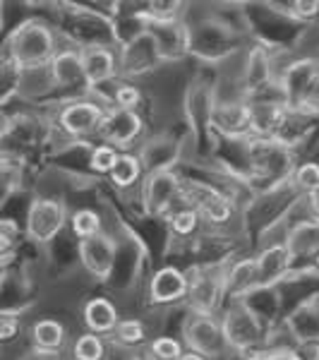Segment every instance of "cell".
Listing matches in <instances>:
<instances>
[{
	"mask_svg": "<svg viewBox=\"0 0 319 360\" xmlns=\"http://www.w3.org/2000/svg\"><path fill=\"white\" fill-rule=\"evenodd\" d=\"M226 281V293L230 295H242L250 288H257V276H254V257L237 262L230 271H223Z\"/></svg>",
	"mask_w": 319,
	"mask_h": 360,
	"instance_id": "cell-24",
	"label": "cell"
},
{
	"mask_svg": "<svg viewBox=\"0 0 319 360\" xmlns=\"http://www.w3.org/2000/svg\"><path fill=\"white\" fill-rule=\"evenodd\" d=\"M319 75V65L315 60H298L293 65H288L281 75V91H283V103L291 111L300 103V98L305 96V91L310 89L312 79Z\"/></svg>",
	"mask_w": 319,
	"mask_h": 360,
	"instance_id": "cell-16",
	"label": "cell"
},
{
	"mask_svg": "<svg viewBox=\"0 0 319 360\" xmlns=\"http://www.w3.org/2000/svg\"><path fill=\"white\" fill-rule=\"evenodd\" d=\"M291 108L276 98H259L250 103V135L254 139H276L288 123Z\"/></svg>",
	"mask_w": 319,
	"mask_h": 360,
	"instance_id": "cell-12",
	"label": "cell"
},
{
	"mask_svg": "<svg viewBox=\"0 0 319 360\" xmlns=\"http://www.w3.org/2000/svg\"><path fill=\"white\" fill-rule=\"evenodd\" d=\"M274 68H271V56L264 46H252L250 53L245 58V68H242V89L247 94H259L264 86H269Z\"/></svg>",
	"mask_w": 319,
	"mask_h": 360,
	"instance_id": "cell-19",
	"label": "cell"
},
{
	"mask_svg": "<svg viewBox=\"0 0 319 360\" xmlns=\"http://www.w3.org/2000/svg\"><path fill=\"white\" fill-rule=\"evenodd\" d=\"M130 360H147V358H139V356H137V358H130Z\"/></svg>",
	"mask_w": 319,
	"mask_h": 360,
	"instance_id": "cell-40",
	"label": "cell"
},
{
	"mask_svg": "<svg viewBox=\"0 0 319 360\" xmlns=\"http://www.w3.org/2000/svg\"><path fill=\"white\" fill-rule=\"evenodd\" d=\"M188 298V274L178 266H161L149 281V300L154 305H176Z\"/></svg>",
	"mask_w": 319,
	"mask_h": 360,
	"instance_id": "cell-14",
	"label": "cell"
},
{
	"mask_svg": "<svg viewBox=\"0 0 319 360\" xmlns=\"http://www.w3.org/2000/svg\"><path fill=\"white\" fill-rule=\"evenodd\" d=\"M25 360H60L58 353H41V351H32Z\"/></svg>",
	"mask_w": 319,
	"mask_h": 360,
	"instance_id": "cell-37",
	"label": "cell"
},
{
	"mask_svg": "<svg viewBox=\"0 0 319 360\" xmlns=\"http://www.w3.org/2000/svg\"><path fill=\"white\" fill-rule=\"evenodd\" d=\"M113 108H123V111H137V106L142 103V89L130 82L118 84L113 89Z\"/></svg>",
	"mask_w": 319,
	"mask_h": 360,
	"instance_id": "cell-32",
	"label": "cell"
},
{
	"mask_svg": "<svg viewBox=\"0 0 319 360\" xmlns=\"http://www.w3.org/2000/svg\"><path fill=\"white\" fill-rule=\"evenodd\" d=\"M211 123L219 132L228 137L250 135V103L226 101L211 111Z\"/></svg>",
	"mask_w": 319,
	"mask_h": 360,
	"instance_id": "cell-18",
	"label": "cell"
},
{
	"mask_svg": "<svg viewBox=\"0 0 319 360\" xmlns=\"http://www.w3.org/2000/svg\"><path fill=\"white\" fill-rule=\"evenodd\" d=\"M67 221V209L60 200L37 197L27 212V236L34 243H51Z\"/></svg>",
	"mask_w": 319,
	"mask_h": 360,
	"instance_id": "cell-4",
	"label": "cell"
},
{
	"mask_svg": "<svg viewBox=\"0 0 319 360\" xmlns=\"http://www.w3.org/2000/svg\"><path fill=\"white\" fill-rule=\"evenodd\" d=\"M106 358V339L96 334H79L72 344V360H103Z\"/></svg>",
	"mask_w": 319,
	"mask_h": 360,
	"instance_id": "cell-26",
	"label": "cell"
},
{
	"mask_svg": "<svg viewBox=\"0 0 319 360\" xmlns=\"http://www.w3.org/2000/svg\"><path fill=\"white\" fill-rule=\"evenodd\" d=\"M291 180L298 193H312L315 188H319V164L317 161H303L291 171Z\"/></svg>",
	"mask_w": 319,
	"mask_h": 360,
	"instance_id": "cell-30",
	"label": "cell"
},
{
	"mask_svg": "<svg viewBox=\"0 0 319 360\" xmlns=\"http://www.w3.org/2000/svg\"><path fill=\"white\" fill-rule=\"evenodd\" d=\"M307 209H310V217H312V224L319 226V188H315L312 193H307Z\"/></svg>",
	"mask_w": 319,
	"mask_h": 360,
	"instance_id": "cell-36",
	"label": "cell"
},
{
	"mask_svg": "<svg viewBox=\"0 0 319 360\" xmlns=\"http://www.w3.org/2000/svg\"><path fill=\"white\" fill-rule=\"evenodd\" d=\"M70 229L72 233L79 238V240H86V238H94L98 233H103V224H101V214L94 212V209H77V212L70 217Z\"/></svg>",
	"mask_w": 319,
	"mask_h": 360,
	"instance_id": "cell-25",
	"label": "cell"
},
{
	"mask_svg": "<svg viewBox=\"0 0 319 360\" xmlns=\"http://www.w3.org/2000/svg\"><path fill=\"white\" fill-rule=\"evenodd\" d=\"M144 132V120L137 111H123V108H111L106 111L98 127V137L103 144H111L118 152H125L127 147L137 142Z\"/></svg>",
	"mask_w": 319,
	"mask_h": 360,
	"instance_id": "cell-7",
	"label": "cell"
},
{
	"mask_svg": "<svg viewBox=\"0 0 319 360\" xmlns=\"http://www.w3.org/2000/svg\"><path fill=\"white\" fill-rule=\"evenodd\" d=\"M56 53V37L44 22H25V25H20L13 32L8 44V60L20 72L51 65Z\"/></svg>",
	"mask_w": 319,
	"mask_h": 360,
	"instance_id": "cell-1",
	"label": "cell"
},
{
	"mask_svg": "<svg viewBox=\"0 0 319 360\" xmlns=\"http://www.w3.org/2000/svg\"><path fill=\"white\" fill-rule=\"evenodd\" d=\"M200 214H197V209L193 207H181V209H176V212H171L168 214V224H171V231L176 236H181V238H190L195 233L197 229H200Z\"/></svg>",
	"mask_w": 319,
	"mask_h": 360,
	"instance_id": "cell-28",
	"label": "cell"
},
{
	"mask_svg": "<svg viewBox=\"0 0 319 360\" xmlns=\"http://www.w3.org/2000/svg\"><path fill=\"white\" fill-rule=\"evenodd\" d=\"M22 332V322L17 315H10V312H0V344H8V341H15Z\"/></svg>",
	"mask_w": 319,
	"mask_h": 360,
	"instance_id": "cell-34",
	"label": "cell"
},
{
	"mask_svg": "<svg viewBox=\"0 0 319 360\" xmlns=\"http://www.w3.org/2000/svg\"><path fill=\"white\" fill-rule=\"evenodd\" d=\"M295 113L303 115H319V75L312 79L310 89L305 91V96L300 98V103L295 106Z\"/></svg>",
	"mask_w": 319,
	"mask_h": 360,
	"instance_id": "cell-33",
	"label": "cell"
},
{
	"mask_svg": "<svg viewBox=\"0 0 319 360\" xmlns=\"http://www.w3.org/2000/svg\"><path fill=\"white\" fill-rule=\"evenodd\" d=\"M295 20H315L319 15V3H307V0H300V3H291L288 8Z\"/></svg>",
	"mask_w": 319,
	"mask_h": 360,
	"instance_id": "cell-35",
	"label": "cell"
},
{
	"mask_svg": "<svg viewBox=\"0 0 319 360\" xmlns=\"http://www.w3.org/2000/svg\"><path fill=\"white\" fill-rule=\"evenodd\" d=\"M183 195L190 200L188 207L197 209L200 219H204L207 224L223 226L233 217V205H230V200L221 190L211 188V185H200V183L183 185Z\"/></svg>",
	"mask_w": 319,
	"mask_h": 360,
	"instance_id": "cell-8",
	"label": "cell"
},
{
	"mask_svg": "<svg viewBox=\"0 0 319 360\" xmlns=\"http://www.w3.org/2000/svg\"><path fill=\"white\" fill-rule=\"evenodd\" d=\"M10 248H13V236H8V233L0 231V255H5Z\"/></svg>",
	"mask_w": 319,
	"mask_h": 360,
	"instance_id": "cell-38",
	"label": "cell"
},
{
	"mask_svg": "<svg viewBox=\"0 0 319 360\" xmlns=\"http://www.w3.org/2000/svg\"><path fill=\"white\" fill-rule=\"evenodd\" d=\"M79 63H82V77L86 86H101L115 79L120 68V58L111 46L91 44L79 51Z\"/></svg>",
	"mask_w": 319,
	"mask_h": 360,
	"instance_id": "cell-11",
	"label": "cell"
},
{
	"mask_svg": "<svg viewBox=\"0 0 319 360\" xmlns=\"http://www.w3.org/2000/svg\"><path fill=\"white\" fill-rule=\"evenodd\" d=\"M82 322L89 334H96L106 339V336H111L115 332V327H118V322H120L118 307H115L113 300L103 298V295L89 298L82 307Z\"/></svg>",
	"mask_w": 319,
	"mask_h": 360,
	"instance_id": "cell-17",
	"label": "cell"
},
{
	"mask_svg": "<svg viewBox=\"0 0 319 360\" xmlns=\"http://www.w3.org/2000/svg\"><path fill=\"white\" fill-rule=\"evenodd\" d=\"M183 353V341L176 336H156L149 341V358L152 360H181Z\"/></svg>",
	"mask_w": 319,
	"mask_h": 360,
	"instance_id": "cell-29",
	"label": "cell"
},
{
	"mask_svg": "<svg viewBox=\"0 0 319 360\" xmlns=\"http://www.w3.org/2000/svg\"><path fill=\"white\" fill-rule=\"evenodd\" d=\"M79 257L84 269L98 281H106L115 264V243L108 233H98L94 238L79 240Z\"/></svg>",
	"mask_w": 319,
	"mask_h": 360,
	"instance_id": "cell-13",
	"label": "cell"
},
{
	"mask_svg": "<svg viewBox=\"0 0 319 360\" xmlns=\"http://www.w3.org/2000/svg\"><path fill=\"white\" fill-rule=\"evenodd\" d=\"M164 58H161L159 49H156L154 39L149 37L147 32H139L135 39H130V44H127V56L123 60L125 65V72L130 70V72H147L149 68H156V63H161Z\"/></svg>",
	"mask_w": 319,
	"mask_h": 360,
	"instance_id": "cell-20",
	"label": "cell"
},
{
	"mask_svg": "<svg viewBox=\"0 0 319 360\" xmlns=\"http://www.w3.org/2000/svg\"><path fill=\"white\" fill-rule=\"evenodd\" d=\"M226 293L223 271L209 269V266H197L188 274V300L195 307L197 315H211L219 310Z\"/></svg>",
	"mask_w": 319,
	"mask_h": 360,
	"instance_id": "cell-5",
	"label": "cell"
},
{
	"mask_svg": "<svg viewBox=\"0 0 319 360\" xmlns=\"http://www.w3.org/2000/svg\"><path fill=\"white\" fill-rule=\"evenodd\" d=\"M183 193V183L171 168H156L142 185V205L149 217H164Z\"/></svg>",
	"mask_w": 319,
	"mask_h": 360,
	"instance_id": "cell-6",
	"label": "cell"
},
{
	"mask_svg": "<svg viewBox=\"0 0 319 360\" xmlns=\"http://www.w3.org/2000/svg\"><path fill=\"white\" fill-rule=\"evenodd\" d=\"M29 339H32L34 351L41 353H60L65 346V327L53 317H41L32 324L29 329Z\"/></svg>",
	"mask_w": 319,
	"mask_h": 360,
	"instance_id": "cell-21",
	"label": "cell"
},
{
	"mask_svg": "<svg viewBox=\"0 0 319 360\" xmlns=\"http://www.w3.org/2000/svg\"><path fill=\"white\" fill-rule=\"evenodd\" d=\"M113 336H115V341H118L120 346L135 348V346L147 344L149 332H147V324H144L142 319L130 317V319H120Z\"/></svg>",
	"mask_w": 319,
	"mask_h": 360,
	"instance_id": "cell-27",
	"label": "cell"
},
{
	"mask_svg": "<svg viewBox=\"0 0 319 360\" xmlns=\"http://www.w3.org/2000/svg\"><path fill=\"white\" fill-rule=\"evenodd\" d=\"M317 266H319V252H317Z\"/></svg>",
	"mask_w": 319,
	"mask_h": 360,
	"instance_id": "cell-41",
	"label": "cell"
},
{
	"mask_svg": "<svg viewBox=\"0 0 319 360\" xmlns=\"http://www.w3.org/2000/svg\"><path fill=\"white\" fill-rule=\"evenodd\" d=\"M142 161H139V156L130 154V152H120L118 161H115V168L111 171V183L115 188L120 190H130L135 188L139 183V178H142Z\"/></svg>",
	"mask_w": 319,
	"mask_h": 360,
	"instance_id": "cell-23",
	"label": "cell"
},
{
	"mask_svg": "<svg viewBox=\"0 0 319 360\" xmlns=\"http://www.w3.org/2000/svg\"><path fill=\"white\" fill-rule=\"evenodd\" d=\"M51 82L56 86H77L84 82L82 63H79V51H58L51 60Z\"/></svg>",
	"mask_w": 319,
	"mask_h": 360,
	"instance_id": "cell-22",
	"label": "cell"
},
{
	"mask_svg": "<svg viewBox=\"0 0 319 360\" xmlns=\"http://www.w3.org/2000/svg\"><path fill=\"white\" fill-rule=\"evenodd\" d=\"M185 341H188L190 351L200 353L204 358L221 356L226 351V341L221 332V322H216L211 315H193L185 324Z\"/></svg>",
	"mask_w": 319,
	"mask_h": 360,
	"instance_id": "cell-10",
	"label": "cell"
},
{
	"mask_svg": "<svg viewBox=\"0 0 319 360\" xmlns=\"http://www.w3.org/2000/svg\"><path fill=\"white\" fill-rule=\"evenodd\" d=\"M221 332L226 348H233L237 353H247L254 346L262 344L264 324L250 305L237 300V303H233L226 310L221 319Z\"/></svg>",
	"mask_w": 319,
	"mask_h": 360,
	"instance_id": "cell-2",
	"label": "cell"
},
{
	"mask_svg": "<svg viewBox=\"0 0 319 360\" xmlns=\"http://www.w3.org/2000/svg\"><path fill=\"white\" fill-rule=\"evenodd\" d=\"M181 360H209V358L200 356V353H195V351H185L183 356H181Z\"/></svg>",
	"mask_w": 319,
	"mask_h": 360,
	"instance_id": "cell-39",
	"label": "cell"
},
{
	"mask_svg": "<svg viewBox=\"0 0 319 360\" xmlns=\"http://www.w3.org/2000/svg\"><path fill=\"white\" fill-rule=\"evenodd\" d=\"M108 108H103L101 103L94 98H74L67 101L58 113V125L72 139H86L91 135H98V127L106 115Z\"/></svg>",
	"mask_w": 319,
	"mask_h": 360,
	"instance_id": "cell-3",
	"label": "cell"
},
{
	"mask_svg": "<svg viewBox=\"0 0 319 360\" xmlns=\"http://www.w3.org/2000/svg\"><path fill=\"white\" fill-rule=\"evenodd\" d=\"M293 262V252L288 243H274V245L264 248L262 252L254 257V276H257L259 286H271V283L281 281L288 274Z\"/></svg>",
	"mask_w": 319,
	"mask_h": 360,
	"instance_id": "cell-15",
	"label": "cell"
},
{
	"mask_svg": "<svg viewBox=\"0 0 319 360\" xmlns=\"http://www.w3.org/2000/svg\"><path fill=\"white\" fill-rule=\"evenodd\" d=\"M120 152L118 149H113L111 144H96L94 149H91L89 154V168L98 176H111V171L115 168V161H118Z\"/></svg>",
	"mask_w": 319,
	"mask_h": 360,
	"instance_id": "cell-31",
	"label": "cell"
},
{
	"mask_svg": "<svg viewBox=\"0 0 319 360\" xmlns=\"http://www.w3.org/2000/svg\"><path fill=\"white\" fill-rule=\"evenodd\" d=\"M250 164L257 178L271 180L281 173H288L291 168V152L286 144L278 139H252L250 144Z\"/></svg>",
	"mask_w": 319,
	"mask_h": 360,
	"instance_id": "cell-9",
	"label": "cell"
}]
</instances>
